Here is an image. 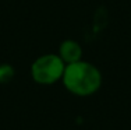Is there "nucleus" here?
<instances>
[{"label": "nucleus", "instance_id": "nucleus-4", "mask_svg": "<svg viewBox=\"0 0 131 130\" xmlns=\"http://www.w3.org/2000/svg\"><path fill=\"white\" fill-rule=\"evenodd\" d=\"M14 77V69L10 64H0V83H8Z\"/></svg>", "mask_w": 131, "mask_h": 130}, {"label": "nucleus", "instance_id": "nucleus-1", "mask_svg": "<svg viewBox=\"0 0 131 130\" xmlns=\"http://www.w3.org/2000/svg\"><path fill=\"white\" fill-rule=\"evenodd\" d=\"M61 81L68 92L77 97H89L101 88L102 74L95 64L78 60L66 64Z\"/></svg>", "mask_w": 131, "mask_h": 130}, {"label": "nucleus", "instance_id": "nucleus-2", "mask_svg": "<svg viewBox=\"0 0 131 130\" xmlns=\"http://www.w3.org/2000/svg\"><path fill=\"white\" fill-rule=\"evenodd\" d=\"M66 63L59 55L46 53L36 57L31 66V76L40 85H52L63 78Z\"/></svg>", "mask_w": 131, "mask_h": 130}, {"label": "nucleus", "instance_id": "nucleus-3", "mask_svg": "<svg viewBox=\"0 0 131 130\" xmlns=\"http://www.w3.org/2000/svg\"><path fill=\"white\" fill-rule=\"evenodd\" d=\"M59 56L66 64L75 63L78 60H82V48L74 39H66L60 43L59 48Z\"/></svg>", "mask_w": 131, "mask_h": 130}]
</instances>
